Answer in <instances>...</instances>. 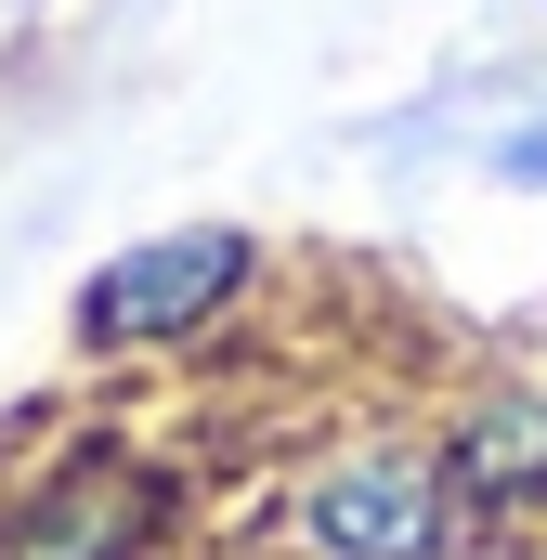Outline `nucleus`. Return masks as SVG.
Here are the masks:
<instances>
[{
    "instance_id": "obj_4",
    "label": "nucleus",
    "mask_w": 547,
    "mask_h": 560,
    "mask_svg": "<svg viewBox=\"0 0 547 560\" xmlns=\"http://www.w3.org/2000/svg\"><path fill=\"white\" fill-rule=\"evenodd\" d=\"M443 469H456V495H469V509H496V495L547 482V405H496V418L469 430V443H456Z\"/></svg>"
},
{
    "instance_id": "obj_5",
    "label": "nucleus",
    "mask_w": 547,
    "mask_h": 560,
    "mask_svg": "<svg viewBox=\"0 0 547 560\" xmlns=\"http://www.w3.org/2000/svg\"><path fill=\"white\" fill-rule=\"evenodd\" d=\"M496 170H509V183H547V131H509V143H496Z\"/></svg>"
},
{
    "instance_id": "obj_3",
    "label": "nucleus",
    "mask_w": 547,
    "mask_h": 560,
    "mask_svg": "<svg viewBox=\"0 0 547 560\" xmlns=\"http://www.w3.org/2000/svg\"><path fill=\"white\" fill-rule=\"evenodd\" d=\"M143 509H156V495H143L131 469H79V482H53V495L0 535V560H131Z\"/></svg>"
},
{
    "instance_id": "obj_1",
    "label": "nucleus",
    "mask_w": 547,
    "mask_h": 560,
    "mask_svg": "<svg viewBox=\"0 0 547 560\" xmlns=\"http://www.w3.org/2000/svg\"><path fill=\"white\" fill-rule=\"evenodd\" d=\"M248 275H261V248H248L235 222H170V235L118 248L105 275L79 287V326H92L105 352H131V339H196L209 313H235Z\"/></svg>"
},
{
    "instance_id": "obj_2",
    "label": "nucleus",
    "mask_w": 547,
    "mask_h": 560,
    "mask_svg": "<svg viewBox=\"0 0 547 560\" xmlns=\"http://www.w3.org/2000/svg\"><path fill=\"white\" fill-rule=\"evenodd\" d=\"M300 535L326 560H443L469 535V495H456V469L443 456H339L313 495H300Z\"/></svg>"
}]
</instances>
